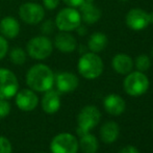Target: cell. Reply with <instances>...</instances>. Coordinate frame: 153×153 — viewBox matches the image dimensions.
Instances as JSON below:
<instances>
[{
  "instance_id": "obj_7",
  "label": "cell",
  "mask_w": 153,
  "mask_h": 153,
  "mask_svg": "<svg viewBox=\"0 0 153 153\" xmlns=\"http://www.w3.org/2000/svg\"><path fill=\"white\" fill-rule=\"evenodd\" d=\"M19 18L27 25H39L45 19L46 10L42 4L33 1L24 2L18 10Z\"/></svg>"
},
{
  "instance_id": "obj_1",
  "label": "cell",
  "mask_w": 153,
  "mask_h": 153,
  "mask_svg": "<svg viewBox=\"0 0 153 153\" xmlns=\"http://www.w3.org/2000/svg\"><path fill=\"white\" fill-rule=\"evenodd\" d=\"M54 76L52 69L42 62H39L27 70L25 81L29 89L34 92L45 93L54 85Z\"/></svg>"
},
{
  "instance_id": "obj_23",
  "label": "cell",
  "mask_w": 153,
  "mask_h": 153,
  "mask_svg": "<svg viewBox=\"0 0 153 153\" xmlns=\"http://www.w3.org/2000/svg\"><path fill=\"white\" fill-rule=\"evenodd\" d=\"M133 65L135 66V68L137 69V71L140 72H145V71L149 70V68L151 67V61H150L149 56L145 54H141L139 56H137Z\"/></svg>"
},
{
  "instance_id": "obj_21",
  "label": "cell",
  "mask_w": 153,
  "mask_h": 153,
  "mask_svg": "<svg viewBox=\"0 0 153 153\" xmlns=\"http://www.w3.org/2000/svg\"><path fill=\"white\" fill-rule=\"evenodd\" d=\"M79 149L83 153H96L98 151V140L94 134L88 132L81 135L80 140L78 141Z\"/></svg>"
},
{
  "instance_id": "obj_10",
  "label": "cell",
  "mask_w": 153,
  "mask_h": 153,
  "mask_svg": "<svg viewBox=\"0 0 153 153\" xmlns=\"http://www.w3.org/2000/svg\"><path fill=\"white\" fill-rule=\"evenodd\" d=\"M153 23V14H148L142 8H133L126 16V24L133 30H143Z\"/></svg>"
},
{
  "instance_id": "obj_29",
  "label": "cell",
  "mask_w": 153,
  "mask_h": 153,
  "mask_svg": "<svg viewBox=\"0 0 153 153\" xmlns=\"http://www.w3.org/2000/svg\"><path fill=\"white\" fill-rule=\"evenodd\" d=\"M62 1H64V3L66 4V5L70 6V7L77 8L85 2V0H62Z\"/></svg>"
},
{
  "instance_id": "obj_27",
  "label": "cell",
  "mask_w": 153,
  "mask_h": 153,
  "mask_svg": "<svg viewBox=\"0 0 153 153\" xmlns=\"http://www.w3.org/2000/svg\"><path fill=\"white\" fill-rule=\"evenodd\" d=\"M10 109H12V106H10V103L8 102V100L0 99V119L7 117L10 113Z\"/></svg>"
},
{
  "instance_id": "obj_15",
  "label": "cell",
  "mask_w": 153,
  "mask_h": 153,
  "mask_svg": "<svg viewBox=\"0 0 153 153\" xmlns=\"http://www.w3.org/2000/svg\"><path fill=\"white\" fill-rule=\"evenodd\" d=\"M21 30L20 22L13 16H5L0 20V34L7 40H14Z\"/></svg>"
},
{
  "instance_id": "obj_22",
  "label": "cell",
  "mask_w": 153,
  "mask_h": 153,
  "mask_svg": "<svg viewBox=\"0 0 153 153\" xmlns=\"http://www.w3.org/2000/svg\"><path fill=\"white\" fill-rule=\"evenodd\" d=\"M8 57L10 61L16 66H22L26 62L27 53L26 50L23 49L22 47H14L8 51Z\"/></svg>"
},
{
  "instance_id": "obj_20",
  "label": "cell",
  "mask_w": 153,
  "mask_h": 153,
  "mask_svg": "<svg viewBox=\"0 0 153 153\" xmlns=\"http://www.w3.org/2000/svg\"><path fill=\"white\" fill-rule=\"evenodd\" d=\"M108 39L103 32H94L88 41V48L91 52L99 53L107 46Z\"/></svg>"
},
{
  "instance_id": "obj_19",
  "label": "cell",
  "mask_w": 153,
  "mask_h": 153,
  "mask_svg": "<svg viewBox=\"0 0 153 153\" xmlns=\"http://www.w3.org/2000/svg\"><path fill=\"white\" fill-rule=\"evenodd\" d=\"M119 125L114 121L104 123L100 128V139L105 144H111L116 142L119 137Z\"/></svg>"
},
{
  "instance_id": "obj_34",
  "label": "cell",
  "mask_w": 153,
  "mask_h": 153,
  "mask_svg": "<svg viewBox=\"0 0 153 153\" xmlns=\"http://www.w3.org/2000/svg\"><path fill=\"white\" fill-rule=\"evenodd\" d=\"M40 153H45V152H40Z\"/></svg>"
},
{
  "instance_id": "obj_8",
  "label": "cell",
  "mask_w": 153,
  "mask_h": 153,
  "mask_svg": "<svg viewBox=\"0 0 153 153\" xmlns=\"http://www.w3.org/2000/svg\"><path fill=\"white\" fill-rule=\"evenodd\" d=\"M78 150V140L72 133H59L53 137L50 143L51 153H77Z\"/></svg>"
},
{
  "instance_id": "obj_17",
  "label": "cell",
  "mask_w": 153,
  "mask_h": 153,
  "mask_svg": "<svg viewBox=\"0 0 153 153\" xmlns=\"http://www.w3.org/2000/svg\"><path fill=\"white\" fill-rule=\"evenodd\" d=\"M81 21L87 24H94L101 18V10L94 4V2H83L79 6Z\"/></svg>"
},
{
  "instance_id": "obj_35",
  "label": "cell",
  "mask_w": 153,
  "mask_h": 153,
  "mask_svg": "<svg viewBox=\"0 0 153 153\" xmlns=\"http://www.w3.org/2000/svg\"><path fill=\"white\" fill-rule=\"evenodd\" d=\"M152 55H153V51H152Z\"/></svg>"
},
{
  "instance_id": "obj_31",
  "label": "cell",
  "mask_w": 153,
  "mask_h": 153,
  "mask_svg": "<svg viewBox=\"0 0 153 153\" xmlns=\"http://www.w3.org/2000/svg\"><path fill=\"white\" fill-rule=\"evenodd\" d=\"M76 31L79 33V36H85V33H87V28H85V26H82V25H79L78 27L76 28Z\"/></svg>"
},
{
  "instance_id": "obj_12",
  "label": "cell",
  "mask_w": 153,
  "mask_h": 153,
  "mask_svg": "<svg viewBox=\"0 0 153 153\" xmlns=\"http://www.w3.org/2000/svg\"><path fill=\"white\" fill-rule=\"evenodd\" d=\"M54 85L59 93H72L78 88L79 79L74 73L61 72L54 76Z\"/></svg>"
},
{
  "instance_id": "obj_2",
  "label": "cell",
  "mask_w": 153,
  "mask_h": 153,
  "mask_svg": "<svg viewBox=\"0 0 153 153\" xmlns=\"http://www.w3.org/2000/svg\"><path fill=\"white\" fill-rule=\"evenodd\" d=\"M103 62L97 53L85 52L80 56L77 62V70L79 74L85 79H96L103 72Z\"/></svg>"
},
{
  "instance_id": "obj_4",
  "label": "cell",
  "mask_w": 153,
  "mask_h": 153,
  "mask_svg": "<svg viewBox=\"0 0 153 153\" xmlns=\"http://www.w3.org/2000/svg\"><path fill=\"white\" fill-rule=\"evenodd\" d=\"M81 16L78 10L75 7L67 6L62 8L56 14L54 19V23L56 28L59 31L72 32L76 30V28L81 24Z\"/></svg>"
},
{
  "instance_id": "obj_30",
  "label": "cell",
  "mask_w": 153,
  "mask_h": 153,
  "mask_svg": "<svg viewBox=\"0 0 153 153\" xmlns=\"http://www.w3.org/2000/svg\"><path fill=\"white\" fill-rule=\"evenodd\" d=\"M119 153H140L139 150L134 147V146H125L124 148H122L119 151Z\"/></svg>"
},
{
  "instance_id": "obj_14",
  "label": "cell",
  "mask_w": 153,
  "mask_h": 153,
  "mask_svg": "<svg viewBox=\"0 0 153 153\" xmlns=\"http://www.w3.org/2000/svg\"><path fill=\"white\" fill-rule=\"evenodd\" d=\"M61 95L57 90H49L44 93V96L41 100V106L42 109L48 115H53L57 113L61 108Z\"/></svg>"
},
{
  "instance_id": "obj_9",
  "label": "cell",
  "mask_w": 153,
  "mask_h": 153,
  "mask_svg": "<svg viewBox=\"0 0 153 153\" xmlns=\"http://www.w3.org/2000/svg\"><path fill=\"white\" fill-rule=\"evenodd\" d=\"M19 91V81L16 74L7 68H0V99L15 97Z\"/></svg>"
},
{
  "instance_id": "obj_11",
  "label": "cell",
  "mask_w": 153,
  "mask_h": 153,
  "mask_svg": "<svg viewBox=\"0 0 153 153\" xmlns=\"http://www.w3.org/2000/svg\"><path fill=\"white\" fill-rule=\"evenodd\" d=\"M15 102L23 111H31L39 105V97L31 89H22L15 95Z\"/></svg>"
},
{
  "instance_id": "obj_24",
  "label": "cell",
  "mask_w": 153,
  "mask_h": 153,
  "mask_svg": "<svg viewBox=\"0 0 153 153\" xmlns=\"http://www.w3.org/2000/svg\"><path fill=\"white\" fill-rule=\"evenodd\" d=\"M40 31H41V34H43V36H51V34L54 33V30L55 28H56V26H55V23H54V20H49V19H47V20H43L42 22L40 23Z\"/></svg>"
},
{
  "instance_id": "obj_13",
  "label": "cell",
  "mask_w": 153,
  "mask_h": 153,
  "mask_svg": "<svg viewBox=\"0 0 153 153\" xmlns=\"http://www.w3.org/2000/svg\"><path fill=\"white\" fill-rule=\"evenodd\" d=\"M53 47L62 53H72L77 48V40L71 32L59 31L53 39Z\"/></svg>"
},
{
  "instance_id": "obj_28",
  "label": "cell",
  "mask_w": 153,
  "mask_h": 153,
  "mask_svg": "<svg viewBox=\"0 0 153 153\" xmlns=\"http://www.w3.org/2000/svg\"><path fill=\"white\" fill-rule=\"evenodd\" d=\"M61 0H42V5L47 10H54L59 7Z\"/></svg>"
},
{
  "instance_id": "obj_16",
  "label": "cell",
  "mask_w": 153,
  "mask_h": 153,
  "mask_svg": "<svg viewBox=\"0 0 153 153\" xmlns=\"http://www.w3.org/2000/svg\"><path fill=\"white\" fill-rule=\"evenodd\" d=\"M105 111L111 116H120L126 108L125 100L118 94H109L103 100Z\"/></svg>"
},
{
  "instance_id": "obj_26",
  "label": "cell",
  "mask_w": 153,
  "mask_h": 153,
  "mask_svg": "<svg viewBox=\"0 0 153 153\" xmlns=\"http://www.w3.org/2000/svg\"><path fill=\"white\" fill-rule=\"evenodd\" d=\"M0 153H13L12 143L3 135H0Z\"/></svg>"
},
{
  "instance_id": "obj_3",
  "label": "cell",
  "mask_w": 153,
  "mask_h": 153,
  "mask_svg": "<svg viewBox=\"0 0 153 153\" xmlns=\"http://www.w3.org/2000/svg\"><path fill=\"white\" fill-rule=\"evenodd\" d=\"M53 42L47 36H32L26 44V53L30 59L36 61H45L53 52Z\"/></svg>"
},
{
  "instance_id": "obj_6",
  "label": "cell",
  "mask_w": 153,
  "mask_h": 153,
  "mask_svg": "<svg viewBox=\"0 0 153 153\" xmlns=\"http://www.w3.org/2000/svg\"><path fill=\"white\" fill-rule=\"evenodd\" d=\"M101 120V113L94 105L85 106L77 116V133L79 137L89 132L96 127Z\"/></svg>"
},
{
  "instance_id": "obj_5",
  "label": "cell",
  "mask_w": 153,
  "mask_h": 153,
  "mask_svg": "<svg viewBox=\"0 0 153 153\" xmlns=\"http://www.w3.org/2000/svg\"><path fill=\"white\" fill-rule=\"evenodd\" d=\"M149 79L144 72L135 71L130 72L125 77L123 87L126 94L132 97H139L144 95L149 89Z\"/></svg>"
},
{
  "instance_id": "obj_33",
  "label": "cell",
  "mask_w": 153,
  "mask_h": 153,
  "mask_svg": "<svg viewBox=\"0 0 153 153\" xmlns=\"http://www.w3.org/2000/svg\"><path fill=\"white\" fill-rule=\"evenodd\" d=\"M152 129H153V122H152Z\"/></svg>"
},
{
  "instance_id": "obj_32",
  "label": "cell",
  "mask_w": 153,
  "mask_h": 153,
  "mask_svg": "<svg viewBox=\"0 0 153 153\" xmlns=\"http://www.w3.org/2000/svg\"><path fill=\"white\" fill-rule=\"evenodd\" d=\"M121 1H128V0H121Z\"/></svg>"
},
{
  "instance_id": "obj_25",
  "label": "cell",
  "mask_w": 153,
  "mask_h": 153,
  "mask_svg": "<svg viewBox=\"0 0 153 153\" xmlns=\"http://www.w3.org/2000/svg\"><path fill=\"white\" fill-rule=\"evenodd\" d=\"M8 51H10V44H8V40L2 36L0 34V61L5 59L7 55Z\"/></svg>"
},
{
  "instance_id": "obj_18",
  "label": "cell",
  "mask_w": 153,
  "mask_h": 153,
  "mask_svg": "<svg viewBox=\"0 0 153 153\" xmlns=\"http://www.w3.org/2000/svg\"><path fill=\"white\" fill-rule=\"evenodd\" d=\"M111 66L117 73L122 75H127L132 71L134 65H133L132 59L129 55L125 54V53H119V54L114 56Z\"/></svg>"
}]
</instances>
